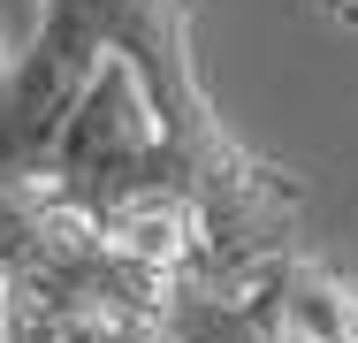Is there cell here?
Instances as JSON below:
<instances>
[{"label":"cell","mask_w":358,"mask_h":343,"mask_svg":"<svg viewBox=\"0 0 358 343\" xmlns=\"http://www.w3.org/2000/svg\"><path fill=\"white\" fill-rule=\"evenodd\" d=\"M99 54H122L138 69L176 153V183L206 221V260L176 282H244L259 260H275L297 237L305 183L221 122L191 46V0H38V38L0 92V176H38Z\"/></svg>","instance_id":"6da1fadb"},{"label":"cell","mask_w":358,"mask_h":343,"mask_svg":"<svg viewBox=\"0 0 358 343\" xmlns=\"http://www.w3.org/2000/svg\"><path fill=\"white\" fill-rule=\"evenodd\" d=\"M168 274L115 260L92 229L0 282V343H160Z\"/></svg>","instance_id":"7a4b0ae2"},{"label":"cell","mask_w":358,"mask_h":343,"mask_svg":"<svg viewBox=\"0 0 358 343\" xmlns=\"http://www.w3.org/2000/svg\"><path fill=\"white\" fill-rule=\"evenodd\" d=\"M229 290L244 298V313L259 321L267 343H358V290L297 244H282Z\"/></svg>","instance_id":"3957f363"},{"label":"cell","mask_w":358,"mask_h":343,"mask_svg":"<svg viewBox=\"0 0 358 343\" xmlns=\"http://www.w3.org/2000/svg\"><path fill=\"white\" fill-rule=\"evenodd\" d=\"M92 237L115 260L152 267V274H168V282L206 260V221H199L191 191H176V183H138V191L99 199L92 206Z\"/></svg>","instance_id":"277c9868"},{"label":"cell","mask_w":358,"mask_h":343,"mask_svg":"<svg viewBox=\"0 0 358 343\" xmlns=\"http://www.w3.org/2000/svg\"><path fill=\"white\" fill-rule=\"evenodd\" d=\"M76 229H92V214H76L69 199H54L46 176H0V282L23 274L31 260H46Z\"/></svg>","instance_id":"5b68a950"},{"label":"cell","mask_w":358,"mask_h":343,"mask_svg":"<svg viewBox=\"0 0 358 343\" xmlns=\"http://www.w3.org/2000/svg\"><path fill=\"white\" fill-rule=\"evenodd\" d=\"M320 15H328V23H343V31H358V0H320Z\"/></svg>","instance_id":"8992f818"},{"label":"cell","mask_w":358,"mask_h":343,"mask_svg":"<svg viewBox=\"0 0 358 343\" xmlns=\"http://www.w3.org/2000/svg\"><path fill=\"white\" fill-rule=\"evenodd\" d=\"M0 76H8V46H0Z\"/></svg>","instance_id":"52a82bcc"}]
</instances>
